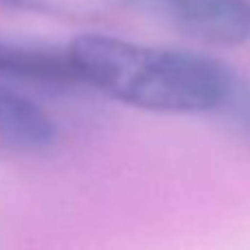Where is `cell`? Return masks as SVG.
Here are the masks:
<instances>
[{"label":"cell","instance_id":"cell-3","mask_svg":"<svg viewBox=\"0 0 250 250\" xmlns=\"http://www.w3.org/2000/svg\"><path fill=\"white\" fill-rule=\"evenodd\" d=\"M0 77L22 79L48 86H77V73L68 46H44V44L18 42L0 38Z\"/></svg>","mask_w":250,"mask_h":250},{"label":"cell","instance_id":"cell-4","mask_svg":"<svg viewBox=\"0 0 250 250\" xmlns=\"http://www.w3.org/2000/svg\"><path fill=\"white\" fill-rule=\"evenodd\" d=\"M60 129L44 108L0 86V149L33 154L57 143Z\"/></svg>","mask_w":250,"mask_h":250},{"label":"cell","instance_id":"cell-5","mask_svg":"<svg viewBox=\"0 0 250 250\" xmlns=\"http://www.w3.org/2000/svg\"><path fill=\"white\" fill-rule=\"evenodd\" d=\"M108 0H0V4H7L13 9L42 16L64 18V20H92L99 18L105 9Z\"/></svg>","mask_w":250,"mask_h":250},{"label":"cell","instance_id":"cell-6","mask_svg":"<svg viewBox=\"0 0 250 250\" xmlns=\"http://www.w3.org/2000/svg\"><path fill=\"white\" fill-rule=\"evenodd\" d=\"M217 117H222L239 136L250 141V79L235 70L224 97L215 110Z\"/></svg>","mask_w":250,"mask_h":250},{"label":"cell","instance_id":"cell-2","mask_svg":"<svg viewBox=\"0 0 250 250\" xmlns=\"http://www.w3.org/2000/svg\"><path fill=\"white\" fill-rule=\"evenodd\" d=\"M173 31L215 46H239L250 38L246 0H119Z\"/></svg>","mask_w":250,"mask_h":250},{"label":"cell","instance_id":"cell-1","mask_svg":"<svg viewBox=\"0 0 250 250\" xmlns=\"http://www.w3.org/2000/svg\"><path fill=\"white\" fill-rule=\"evenodd\" d=\"M82 83L149 112L215 114L235 68L193 51L143 46L104 33L68 44Z\"/></svg>","mask_w":250,"mask_h":250}]
</instances>
